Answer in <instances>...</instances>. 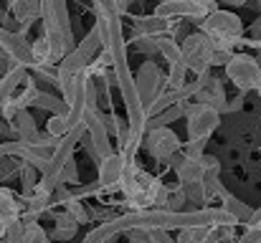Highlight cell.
Returning a JSON list of instances; mask_svg holds the SVG:
<instances>
[{"instance_id":"obj_31","label":"cell","mask_w":261,"mask_h":243,"mask_svg":"<svg viewBox=\"0 0 261 243\" xmlns=\"http://www.w3.org/2000/svg\"><path fill=\"white\" fill-rule=\"evenodd\" d=\"M3 20H5V13H3V8H0V23H3Z\"/></svg>"},{"instance_id":"obj_22","label":"cell","mask_w":261,"mask_h":243,"mask_svg":"<svg viewBox=\"0 0 261 243\" xmlns=\"http://www.w3.org/2000/svg\"><path fill=\"white\" fill-rule=\"evenodd\" d=\"M182 193H185L188 203H195V205H203V203H208V195H205L203 180H200V182H188V185H182Z\"/></svg>"},{"instance_id":"obj_23","label":"cell","mask_w":261,"mask_h":243,"mask_svg":"<svg viewBox=\"0 0 261 243\" xmlns=\"http://www.w3.org/2000/svg\"><path fill=\"white\" fill-rule=\"evenodd\" d=\"M20 182H23V195L28 198L36 190V167H31L28 162H20Z\"/></svg>"},{"instance_id":"obj_30","label":"cell","mask_w":261,"mask_h":243,"mask_svg":"<svg viewBox=\"0 0 261 243\" xmlns=\"http://www.w3.org/2000/svg\"><path fill=\"white\" fill-rule=\"evenodd\" d=\"M231 3H233V5H244L246 0H231Z\"/></svg>"},{"instance_id":"obj_4","label":"cell","mask_w":261,"mask_h":243,"mask_svg":"<svg viewBox=\"0 0 261 243\" xmlns=\"http://www.w3.org/2000/svg\"><path fill=\"white\" fill-rule=\"evenodd\" d=\"M226 76L233 81L239 91H254L261 84V66L256 56L249 53H233V59L226 64Z\"/></svg>"},{"instance_id":"obj_28","label":"cell","mask_w":261,"mask_h":243,"mask_svg":"<svg viewBox=\"0 0 261 243\" xmlns=\"http://www.w3.org/2000/svg\"><path fill=\"white\" fill-rule=\"evenodd\" d=\"M259 238H261V231H259V228H251V226H249V228H246V233H244V236H241L236 243H256Z\"/></svg>"},{"instance_id":"obj_15","label":"cell","mask_w":261,"mask_h":243,"mask_svg":"<svg viewBox=\"0 0 261 243\" xmlns=\"http://www.w3.org/2000/svg\"><path fill=\"white\" fill-rule=\"evenodd\" d=\"M218 198L223 200V210H228V213L236 218V223H244V226H249V221H251L254 210H251L246 203H241V200H239L236 195H231L228 190H223Z\"/></svg>"},{"instance_id":"obj_25","label":"cell","mask_w":261,"mask_h":243,"mask_svg":"<svg viewBox=\"0 0 261 243\" xmlns=\"http://www.w3.org/2000/svg\"><path fill=\"white\" fill-rule=\"evenodd\" d=\"M135 48L140 53L152 56V53H158V38H152V36H135Z\"/></svg>"},{"instance_id":"obj_19","label":"cell","mask_w":261,"mask_h":243,"mask_svg":"<svg viewBox=\"0 0 261 243\" xmlns=\"http://www.w3.org/2000/svg\"><path fill=\"white\" fill-rule=\"evenodd\" d=\"M76 48H79V51H82V53L87 56L89 61H91V59L96 56V51H99V48H104V46H101V36H99V28H96V25H94V28L89 31L87 38H84V41H82V43H79Z\"/></svg>"},{"instance_id":"obj_16","label":"cell","mask_w":261,"mask_h":243,"mask_svg":"<svg viewBox=\"0 0 261 243\" xmlns=\"http://www.w3.org/2000/svg\"><path fill=\"white\" fill-rule=\"evenodd\" d=\"M54 221H56V228H54V238L56 241H69V238H74L76 236V231H79V221L71 215V213H56L54 215Z\"/></svg>"},{"instance_id":"obj_1","label":"cell","mask_w":261,"mask_h":243,"mask_svg":"<svg viewBox=\"0 0 261 243\" xmlns=\"http://www.w3.org/2000/svg\"><path fill=\"white\" fill-rule=\"evenodd\" d=\"M160 185H163L160 180H155L152 175L140 170L135 162H127L119 190L124 195V203L132 210H147L150 205H155V195H158Z\"/></svg>"},{"instance_id":"obj_8","label":"cell","mask_w":261,"mask_h":243,"mask_svg":"<svg viewBox=\"0 0 261 243\" xmlns=\"http://www.w3.org/2000/svg\"><path fill=\"white\" fill-rule=\"evenodd\" d=\"M99 167V177H96V185L99 190H117L122 185V177H124V167H127V160L122 155H109L96 165Z\"/></svg>"},{"instance_id":"obj_12","label":"cell","mask_w":261,"mask_h":243,"mask_svg":"<svg viewBox=\"0 0 261 243\" xmlns=\"http://www.w3.org/2000/svg\"><path fill=\"white\" fill-rule=\"evenodd\" d=\"M10 15L20 23V33L25 36L33 20L41 18V0H10Z\"/></svg>"},{"instance_id":"obj_26","label":"cell","mask_w":261,"mask_h":243,"mask_svg":"<svg viewBox=\"0 0 261 243\" xmlns=\"http://www.w3.org/2000/svg\"><path fill=\"white\" fill-rule=\"evenodd\" d=\"M129 243H158L155 241V233L152 231H145V228H135L129 233H124Z\"/></svg>"},{"instance_id":"obj_33","label":"cell","mask_w":261,"mask_h":243,"mask_svg":"<svg viewBox=\"0 0 261 243\" xmlns=\"http://www.w3.org/2000/svg\"><path fill=\"white\" fill-rule=\"evenodd\" d=\"M188 3H205V0H188Z\"/></svg>"},{"instance_id":"obj_18","label":"cell","mask_w":261,"mask_h":243,"mask_svg":"<svg viewBox=\"0 0 261 243\" xmlns=\"http://www.w3.org/2000/svg\"><path fill=\"white\" fill-rule=\"evenodd\" d=\"M158 53H163L168 64H177V61H182L180 43L173 41L170 36H158Z\"/></svg>"},{"instance_id":"obj_2","label":"cell","mask_w":261,"mask_h":243,"mask_svg":"<svg viewBox=\"0 0 261 243\" xmlns=\"http://www.w3.org/2000/svg\"><path fill=\"white\" fill-rule=\"evenodd\" d=\"M200 33H205L213 41V48H226L233 51L239 43H244V23L236 13L228 10H213L203 18Z\"/></svg>"},{"instance_id":"obj_7","label":"cell","mask_w":261,"mask_h":243,"mask_svg":"<svg viewBox=\"0 0 261 243\" xmlns=\"http://www.w3.org/2000/svg\"><path fill=\"white\" fill-rule=\"evenodd\" d=\"M145 147H147V152H150L155 160L168 162L180 152L182 145H180V140H177V134H175L173 129H168V127H158V129H147Z\"/></svg>"},{"instance_id":"obj_17","label":"cell","mask_w":261,"mask_h":243,"mask_svg":"<svg viewBox=\"0 0 261 243\" xmlns=\"http://www.w3.org/2000/svg\"><path fill=\"white\" fill-rule=\"evenodd\" d=\"M31 106H41V109H48V112H54V114H66V112L71 109V104H66V101H61V99H56V96H51V94H43V91H36Z\"/></svg>"},{"instance_id":"obj_9","label":"cell","mask_w":261,"mask_h":243,"mask_svg":"<svg viewBox=\"0 0 261 243\" xmlns=\"http://www.w3.org/2000/svg\"><path fill=\"white\" fill-rule=\"evenodd\" d=\"M23 210H25V203H20L15 193H10L8 187H3V190H0V241H3V238L8 236V231L20 221Z\"/></svg>"},{"instance_id":"obj_11","label":"cell","mask_w":261,"mask_h":243,"mask_svg":"<svg viewBox=\"0 0 261 243\" xmlns=\"http://www.w3.org/2000/svg\"><path fill=\"white\" fill-rule=\"evenodd\" d=\"M173 170H175V175H177V182H180V185L200 182L203 175H205L203 157H200V160H193V157H185L182 152H177L173 157Z\"/></svg>"},{"instance_id":"obj_3","label":"cell","mask_w":261,"mask_h":243,"mask_svg":"<svg viewBox=\"0 0 261 243\" xmlns=\"http://www.w3.org/2000/svg\"><path fill=\"white\" fill-rule=\"evenodd\" d=\"M182 51V64L188 71H193L195 76L208 74L211 69V56H213V41L205 33H190L182 38L180 43Z\"/></svg>"},{"instance_id":"obj_24","label":"cell","mask_w":261,"mask_h":243,"mask_svg":"<svg viewBox=\"0 0 261 243\" xmlns=\"http://www.w3.org/2000/svg\"><path fill=\"white\" fill-rule=\"evenodd\" d=\"M23 243H48V233L43 231V226L38 221L28 223L25 231H23Z\"/></svg>"},{"instance_id":"obj_29","label":"cell","mask_w":261,"mask_h":243,"mask_svg":"<svg viewBox=\"0 0 261 243\" xmlns=\"http://www.w3.org/2000/svg\"><path fill=\"white\" fill-rule=\"evenodd\" d=\"M155 233V241L158 243H175L170 236H168V231H152Z\"/></svg>"},{"instance_id":"obj_5","label":"cell","mask_w":261,"mask_h":243,"mask_svg":"<svg viewBox=\"0 0 261 243\" xmlns=\"http://www.w3.org/2000/svg\"><path fill=\"white\" fill-rule=\"evenodd\" d=\"M185 117H188V140H198V142H205L218 122H221V112L213 109V106H205V104H190L185 106Z\"/></svg>"},{"instance_id":"obj_13","label":"cell","mask_w":261,"mask_h":243,"mask_svg":"<svg viewBox=\"0 0 261 243\" xmlns=\"http://www.w3.org/2000/svg\"><path fill=\"white\" fill-rule=\"evenodd\" d=\"M132 23H135V36H152V38L168 36L173 28V23L160 15H137L132 18Z\"/></svg>"},{"instance_id":"obj_14","label":"cell","mask_w":261,"mask_h":243,"mask_svg":"<svg viewBox=\"0 0 261 243\" xmlns=\"http://www.w3.org/2000/svg\"><path fill=\"white\" fill-rule=\"evenodd\" d=\"M195 101L198 104H205V106H213L218 112H226V91L221 86L218 79H208V84L195 94Z\"/></svg>"},{"instance_id":"obj_10","label":"cell","mask_w":261,"mask_h":243,"mask_svg":"<svg viewBox=\"0 0 261 243\" xmlns=\"http://www.w3.org/2000/svg\"><path fill=\"white\" fill-rule=\"evenodd\" d=\"M25 81H28V66H23V64H10L8 66V71L0 76V112Z\"/></svg>"},{"instance_id":"obj_20","label":"cell","mask_w":261,"mask_h":243,"mask_svg":"<svg viewBox=\"0 0 261 243\" xmlns=\"http://www.w3.org/2000/svg\"><path fill=\"white\" fill-rule=\"evenodd\" d=\"M185 74H188V69H185L182 61L170 64V71H168V76L163 81V86H165V89H182V86H185Z\"/></svg>"},{"instance_id":"obj_27","label":"cell","mask_w":261,"mask_h":243,"mask_svg":"<svg viewBox=\"0 0 261 243\" xmlns=\"http://www.w3.org/2000/svg\"><path fill=\"white\" fill-rule=\"evenodd\" d=\"M79 177V170H76V162L69 160L64 165V172H61V182H76Z\"/></svg>"},{"instance_id":"obj_34","label":"cell","mask_w":261,"mask_h":243,"mask_svg":"<svg viewBox=\"0 0 261 243\" xmlns=\"http://www.w3.org/2000/svg\"><path fill=\"white\" fill-rule=\"evenodd\" d=\"M158 3H165V0H158Z\"/></svg>"},{"instance_id":"obj_32","label":"cell","mask_w":261,"mask_h":243,"mask_svg":"<svg viewBox=\"0 0 261 243\" xmlns=\"http://www.w3.org/2000/svg\"><path fill=\"white\" fill-rule=\"evenodd\" d=\"M256 61H259V66H261V48H259V53H256Z\"/></svg>"},{"instance_id":"obj_21","label":"cell","mask_w":261,"mask_h":243,"mask_svg":"<svg viewBox=\"0 0 261 243\" xmlns=\"http://www.w3.org/2000/svg\"><path fill=\"white\" fill-rule=\"evenodd\" d=\"M64 210H66V213H71L79 223H89V218H91V215H89V210L84 208V203H82V198H76L74 193H71V198L64 203Z\"/></svg>"},{"instance_id":"obj_6","label":"cell","mask_w":261,"mask_h":243,"mask_svg":"<svg viewBox=\"0 0 261 243\" xmlns=\"http://www.w3.org/2000/svg\"><path fill=\"white\" fill-rule=\"evenodd\" d=\"M163 81H165V76L160 74L155 61H145L135 76V86H137V94H140V101H142L147 117H150V106H152L155 96L163 91Z\"/></svg>"}]
</instances>
